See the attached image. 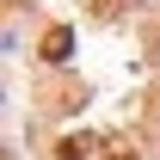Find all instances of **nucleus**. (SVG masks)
Listing matches in <instances>:
<instances>
[{"label":"nucleus","mask_w":160,"mask_h":160,"mask_svg":"<svg viewBox=\"0 0 160 160\" xmlns=\"http://www.w3.org/2000/svg\"><path fill=\"white\" fill-rule=\"evenodd\" d=\"M0 160H6V148H0Z\"/></svg>","instance_id":"5"},{"label":"nucleus","mask_w":160,"mask_h":160,"mask_svg":"<svg viewBox=\"0 0 160 160\" xmlns=\"http://www.w3.org/2000/svg\"><path fill=\"white\" fill-rule=\"evenodd\" d=\"M37 49H43V62H49V68H62V62L74 56V31H68V25H49Z\"/></svg>","instance_id":"1"},{"label":"nucleus","mask_w":160,"mask_h":160,"mask_svg":"<svg viewBox=\"0 0 160 160\" xmlns=\"http://www.w3.org/2000/svg\"><path fill=\"white\" fill-rule=\"evenodd\" d=\"M99 12H105V19H111V12H123V0H99Z\"/></svg>","instance_id":"4"},{"label":"nucleus","mask_w":160,"mask_h":160,"mask_svg":"<svg viewBox=\"0 0 160 160\" xmlns=\"http://www.w3.org/2000/svg\"><path fill=\"white\" fill-rule=\"evenodd\" d=\"M105 142L99 136H62V148H56V160H92Z\"/></svg>","instance_id":"2"},{"label":"nucleus","mask_w":160,"mask_h":160,"mask_svg":"<svg viewBox=\"0 0 160 160\" xmlns=\"http://www.w3.org/2000/svg\"><path fill=\"white\" fill-rule=\"evenodd\" d=\"M105 160H142V142L136 136H111L105 142Z\"/></svg>","instance_id":"3"}]
</instances>
